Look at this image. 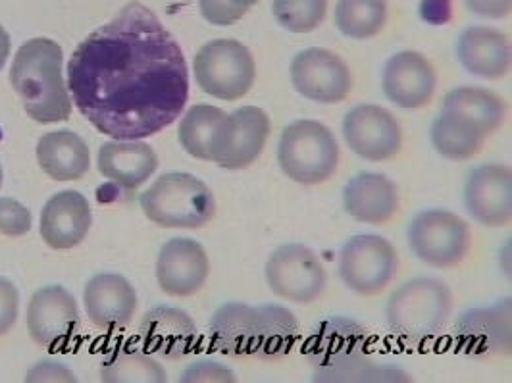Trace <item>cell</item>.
<instances>
[{
  "label": "cell",
  "mask_w": 512,
  "mask_h": 383,
  "mask_svg": "<svg viewBox=\"0 0 512 383\" xmlns=\"http://www.w3.org/2000/svg\"><path fill=\"white\" fill-rule=\"evenodd\" d=\"M68 91L99 133L133 141L180 118L189 72L180 43L160 18L145 4L129 2L74 51Z\"/></svg>",
  "instance_id": "cell-1"
},
{
  "label": "cell",
  "mask_w": 512,
  "mask_h": 383,
  "mask_svg": "<svg viewBox=\"0 0 512 383\" xmlns=\"http://www.w3.org/2000/svg\"><path fill=\"white\" fill-rule=\"evenodd\" d=\"M62 47L45 37L26 41L10 68V83L27 116L37 124H58L72 116V99L62 77Z\"/></svg>",
  "instance_id": "cell-2"
},
{
  "label": "cell",
  "mask_w": 512,
  "mask_h": 383,
  "mask_svg": "<svg viewBox=\"0 0 512 383\" xmlns=\"http://www.w3.org/2000/svg\"><path fill=\"white\" fill-rule=\"evenodd\" d=\"M451 312V289L436 278L420 276L391 293L385 307V322L395 337L418 345L441 335Z\"/></svg>",
  "instance_id": "cell-3"
},
{
  "label": "cell",
  "mask_w": 512,
  "mask_h": 383,
  "mask_svg": "<svg viewBox=\"0 0 512 383\" xmlns=\"http://www.w3.org/2000/svg\"><path fill=\"white\" fill-rule=\"evenodd\" d=\"M139 203L145 216L160 228L197 230L216 216V199L205 181L185 172L160 176Z\"/></svg>",
  "instance_id": "cell-4"
},
{
  "label": "cell",
  "mask_w": 512,
  "mask_h": 383,
  "mask_svg": "<svg viewBox=\"0 0 512 383\" xmlns=\"http://www.w3.org/2000/svg\"><path fill=\"white\" fill-rule=\"evenodd\" d=\"M283 174L301 185L332 178L339 166V145L332 129L316 120H297L283 129L278 145Z\"/></svg>",
  "instance_id": "cell-5"
},
{
  "label": "cell",
  "mask_w": 512,
  "mask_h": 383,
  "mask_svg": "<svg viewBox=\"0 0 512 383\" xmlns=\"http://www.w3.org/2000/svg\"><path fill=\"white\" fill-rule=\"evenodd\" d=\"M193 72L206 95L220 101H237L255 83V58L241 41L216 39L195 54Z\"/></svg>",
  "instance_id": "cell-6"
},
{
  "label": "cell",
  "mask_w": 512,
  "mask_h": 383,
  "mask_svg": "<svg viewBox=\"0 0 512 383\" xmlns=\"http://www.w3.org/2000/svg\"><path fill=\"white\" fill-rule=\"evenodd\" d=\"M410 251L424 264L447 270L459 266L468 255L472 235L468 224L455 212L430 208L418 212L409 226Z\"/></svg>",
  "instance_id": "cell-7"
},
{
  "label": "cell",
  "mask_w": 512,
  "mask_h": 383,
  "mask_svg": "<svg viewBox=\"0 0 512 383\" xmlns=\"http://www.w3.org/2000/svg\"><path fill=\"white\" fill-rule=\"evenodd\" d=\"M397 268V251L382 235H355L339 253V278L353 293L362 297L382 293L395 278Z\"/></svg>",
  "instance_id": "cell-8"
},
{
  "label": "cell",
  "mask_w": 512,
  "mask_h": 383,
  "mask_svg": "<svg viewBox=\"0 0 512 383\" xmlns=\"http://www.w3.org/2000/svg\"><path fill=\"white\" fill-rule=\"evenodd\" d=\"M264 274L274 295L301 305L316 301L328 280L318 255L301 243L278 247L268 258Z\"/></svg>",
  "instance_id": "cell-9"
},
{
  "label": "cell",
  "mask_w": 512,
  "mask_h": 383,
  "mask_svg": "<svg viewBox=\"0 0 512 383\" xmlns=\"http://www.w3.org/2000/svg\"><path fill=\"white\" fill-rule=\"evenodd\" d=\"M270 137V118L258 106H243L226 120L214 135L210 156L224 170H243L262 154Z\"/></svg>",
  "instance_id": "cell-10"
},
{
  "label": "cell",
  "mask_w": 512,
  "mask_h": 383,
  "mask_svg": "<svg viewBox=\"0 0 512 383\" xmlns=\"http://www.w3.org/2000/svg\"><path fill=\"white\" fill-rule=\"evenodd\" d=\"M289 74L295 91L314 103H341L353 87L349 66L328 49L314 47L299 52L291 62Z\"/></svg>",
  "instance_id": "cell-11"
},
{
  "label": "cell",
  "mask_w": 512,
  "mask_h": 383,
  "mask_svg": "<svg viewBox=\"0 0 512 383\" xmlns=\"http://www.w3.org/2000/svg\"><path fill=\"white\" fill-rule=\"evenodd\" d=\"M512 303L501 299L489 307L470 308L455 324V343L470 358L511 357Z\"/></svg>",
  "instance_id": "cell-12"
},
{
  "label": "cell",
  "mask_w": 512,
  "mask_h": 383,
  "mask_svg": "<svg viewBox=\"0 0 512 383\" xmlns=\"http://www.w3.org/2000/svg\"><path fill=\"white\" fill-rule=\"evenodd\" d=\"M343 139L349 149L368 162L395 158L403 147L397 118L378 104H359L343 118Z\"/></svg>",
  "instance_id": "cell-13"
},
{
  "label": "cell",
  "mask_w": 512,
  "mask_h": 383,
  "mask_svg": "<svg viewBox=\"0 0 512 383\" xmlns=\"http://www.w3.org/2000/svg\"><path fill=\"white\" fill-rule=\"evenodd\" d=\"M79 328V310L74 295L62 285L41 287L27 307V332L47 349H56L72 339Z\"/></svg>",
  "instance_id": "cell-14"
},
{
  "label": "cell",
  "mask_w": 512,
  "mask_h": 383,
  "mask_svg": "<svg viewBox=\"0 0 512 383\" xmlns=\"http://www.w3.org/2000/svg\"><path fill=\"white\" fill-rule=\"evenodd\" d=\"M464 205L482 226L501 228L512 218V170L503 164L476 166L464 185Z\"/></svg>",
  "instance_id": "cell-15"
},
{
  "label": "cell",
  "mask_w": 512,
  "mask_h": 383,
  "mask_svg": "<svg viewBox=\"0 0 512 383\" xmlns=\"http://www.w3.org/2000/svg\"><path fill=\"white\" fill-rule=\"evenodd\" d=\"M370 332L353 318L332 316L316 324L305 343V355L316 370H333L366 357Z\"/></svg>",
  "instance_id": "cell-16"
},
{
  "label": "cell",
  "mask_w": 512,
  "mask_h": 383,
  "mask_svg": "<svg viewBox=\"0 0 512 383\" xmlns=\"http://www.w3.org/2000/svg\"><path fill=\"white\" fill-rule=\"evenodd\" d=\"M436 87V68L422 52H397L385 62L382 74L385 97L403 110L426 106L434 99Z\"/></svg>",
  "instance_id": "cell-17"
},
{
  "label": "cell",
  "mask_w": 512,
  "mask_h": 383,
  "mask_svg": "<svg viewBox=\"0 0 512 383\" xmlns=\"http://www.w3.org/2000/svg\"><path fill=\"white\" fill-rule=\"evenodd\" d=\"M210 264L205 247L189 237L170 239L158 255L156 280L170 297H191L203 289Z\"/></svg>",
  "instance_id": "cell-18"
},
{
  "label": "cell",
  "mask_w": 512,
  "mask_h": 383,
  "mask_svg": "<svg viewBox=\"0 0 512 383\" xmlns=\"http://www.w3.org/2000/svg\"><path fill=\"white\" fill-rule=\"evenodd\" d=\"M83 301L89 320L101 330L128 326L137 308V293L122 274L103 272L87 281Z\"/></svg>",
  "instance_id": "cell-19"
},
{
  "label": "cell",
  "mask_w": 512,
  "mask_h": 383,
  "mask_svg": "<svg viewBox=\"0 0 512 383\" xmlns=\"http://www.w3.org/2000/svg\"><path fill=\"white\" fill-rule=\"evenodd\" d=\"M91 206L77 191L52 195L41 212V237L54 251L77 247L91 230Z\"/></svg>",
  "instance_id": "cell-20"
},
{
  "label": "cell",
  "mask_w": 512,
  "mask_h": 383,
  "mask_svg": "<svg viewBox=\"0 0 512 383\" xmlns=\"http://www.w3.org/2000/svg\"><path fill=\"white\" fill-rule=\"evenodd\" d=\"M139 335L149 353L180 360L189 355L197 345V324L181 308H151L139 326Z\"/></svg>",
  "instance_id": "cell-21"
},
{
  "label": "cell",
  "mask_w": 512,
  "mask_h": 383,
  "mask_svg": "<svg viewBox=\"0 0 512 383\" xmlns=\"http://www.w3.org/2000/svg\"><path fill=\"white\" fill-rule=\"evenodd\" d=\"M457 56L468 74L501 79L511 70V41L493 27H466L457 41Z\"/></svg>",
  "instance_id": "cell-22"
},
{
  "label": "cell",
  "mask_w": 512,
  "mask_h": 383,
  "mask_svg": "<svg viewBox=\"0 0 512 383\" xmlns=\"http://www.w3.org/2000/svg\"><path fill=\"white\" fill-rule=\"evenodd\" d=\"M210 343L228 357H255L260 335V308L247 303H226L210 318Z\"/></svg>",
  "instance_id": "cell-23"
},
{
  "label": "cell",
  "mask_w": 512,
  "mask_h": 383,
  "mask_svg": "<svg viewBox=\"0 0 512 383\" xmlns=\"http://www.w3.org/2000/svg\"><path fill=\"white\" fill-rule=\"evenodd\" d=\"M343 206L355 222L380 226L395 216L399 191L385 174L362 172L345 185Z\"/></svg>",
  "instance_id": "cell-24"
},
{
  "label": "cell",
  "mask_w": 512,
  "mask_h": 383,
  "mask_svg": "<svg viewBox=\"0 0 512 383\" xmlns=\"http://www.w3.org/2000/svg\"><path fill=\"white\" fill-rule=\"evenodd\" d=\"M99 172L118 187L133 191L153 178L158 156L153 147L141 139L104 143L97 158Z\"/></svg>",
  "instance_id": "cell-25"
},
{
  "label": "cell",
  "mask_w": 512,
  "mask_h": 383,
  "mask_svg": "<svg viewBox=\"0 0 512 383\" xmlns=\"http://www.w3.org/2000/svg\"><path fill=\"white\" fill-rule=\"evenodd\" d=\"M37 160L41 170L56 181H77L91 168L87 143L74 131H52L39 139Z\"/></svg>",
  "instance_id": "cell-26"
},
{
  "label": "cell",
  "mask_w": 512,
  "mask_h": 383,
  "mask_svg": "<svg viewBox=\"0 0 512 383\" xmlns=\"http://www.w3.org/2000/svg\"><path fill=\"white\" fill-rule=\"evenodd\" d=\"M441 112H451L470 122L484 135L501 128L505 120V101L484 87H457L443 99Z\"/></svg>",
  "instance_id": "cell-27"
},
{
  "label": "cell",
  "mask_w": 512,
  "mask_h": 383,
  "mask_svg": "<svg viewBox=\"0 0 512 383\" xmlns=\"http://www.w3.org/2000/svg\"><path fill=\"white\" fill-rule=\"evenodd\" d=\"M432 145L447 160H470L484 147L486 135L451 112H441L430 129Z\"/></svg>",
  "instance_id": "cell-28"
},
{
  "label": "cell",
  "mask_w": 512,
  "mask_h": 383,
  "mask_svg": "<svg viewBox=\"0 0 512 383\" xmlns=\"http://www.w3.org/2000/svg\"><path fill=\"white\" fill-rule=\"evenodd\" d=\"M260 335L256 345V358L278 360L293 349L299 339V322L289 308L274 303L260 305Z\"/></svg>",
  "instance_id": "cell-29"
},
{
  "label": "cell",
  "mask_w": 512,
  "mask_h": 383,
  "mask_svg": "<svg viewBox=\"0 0 512 383\" xmlns=\"http://www.w3.org/2000/svg\"><path fill=\"white\" fill-rule=\"evenodd\" d=\"M226 112L212 104H195L181 120L178 137L185 153L197 160L212 162L210 147L220 124L226 120Z\"/></svg>",
  "instance_id": "cell-30"
},
{
  "label": "cell",
  "mask_w": 512,
  "mask_h": 383,
  "mask_svg": "<svg viewBox=\"0 0 512 383\" xmlns=\"http://www.w3.org/2000/svg\"><path fill=\"white\" fill-rule=\"evenodd\" d=\"M101 380L108 383H164L166 372L149 353L120 349L104 360Z\"/></svg>",
  "instance_id": "cell-31"
},
{
  "label": "cell",
  "mask_w": 512,
  "mask_h": 383,
  "mask_svg": "<svg viewBox=\"0 0 512 383\" xmlns=\"http://www.w3.org/2000/svg\"><path fill=\"white\" fill-rule=\"evenodd\" d=\"M387 22V0H339L335 26L349 39L376 37Z\"/></svg>",
  "instance_id": "cell-32"
},
{
  "label": "cell",
  "mask_w": 512,
  "mask_h": 383,
  "mask_svg": "<svg viewBox=\"0 0 512 383\" xmlns=\"http://www.w3.org/2000/svg\"><path fill=\"white\" fill-rule=\"evenodd\" d=\"M314 382H410V376L397 366L376 364L366 357H360L333 370H314Z\"/></svg>",
  "instance_id": "cell-33"
},
{
  "label": "cell",
  "mask_w": 512,
  "mask_h": 383,
  "mask_svg": "<svg viewBox=\"0 0 512 383\" xmlns=\"http://www.w3.org/2000/svg\"><path fill=\"white\" fill-rule=\"evenodd\" d=\"M276 22L291 33H310L320 26L328 12V0H274Z\"/></svg>",
  "instance_id": "cell-34"
},
{
  "label": "cell",
  "mask_w": 512,
  "mask_h": 383,
  "mask_svg": "<svg viewBox=\"0 0 512 383\" xmlns=\"http://www.w3.org/2000/svg\"><path fill=\"white\" fill-rule=\"evenodd\" d=\"M258 0H199L201 16L212 26L237 24Z\"/></svg>",
  "instance_id": "cell-35"
},
{
  "label": "cell",
  "mask_w": 512,
  "mask_h": 383,
  "mask_svg": "<svg viewBox=\"0 0 512 383\" xmlns=\"http://www.w3.org/2000/svg\"><path fill=\"white\" fill-rule=\"evenodd\" d=\"M31 231V214L26 206L14 199H0V233L22 237Z\"/></svg>",
  "instance_id": "cell-36"
},
{
  "label": "cell",
  "mask_w": 512,
  "mask_h": 383,
  "mask_svg": "<svg viewBox=\"0 0 512 383\" xmlns=\"http://www.w3.org/2000/svg\"><path fill=\"white\" fill-rule=\"evenodd\" d=\"M180 382L185 383H230L235 382V376L228 366L212 360H203L191 364L180 376Z\"/></svg>",
  "instance_id": "cell-37"
},
{
  "label": "cell",
  "mask_w": 512,
  "mask_h": 383,
  "mask_svg": "<svg viewBox=\"0 0 512 383\" xmlns=\"http://www.w3.org/2000/svg\"><path fill=\"white\" fill-rule=\"evenodd\" d=\"M20 293L16 285L6 278H0V335L10 332L18 320Z\"/></svg>",
  "instance_id": "cell-38"
},
{
  "label": "cell",
  "mask_w": 512,
  "mask_h": 383,
  "mask_svg": "<svg viewBox=\"0 0 512 383\" xmlns=\"http://www.w3.org/2000/svg\"><path fill=\"white\" fill-rule=\"evenodd\" d=\"M27 382H76L72 370L58 362H39L35 364L26 378Z\"/></svg>",
  "instance_id": "cell-39"
},
{
  "label": "cell",
  "mask_w": 512,
  "mask_h": 383,
  "mask_svg": "<svg viewBox=\"0 0 512 383\" xmlns=\"http://www.w3.org/2000/svg\"><path fill=\"white\" fill-rule=\"evenodd\" d=\"M468 10L480 18L501 20L511 14L512 0H464Z\"/></svg>",
  "instance_id": "cell-40"
},
{
  "label": "cell",
  "mask_w": 512,
  "mask_h": 383,
  "mask_svg": "<svg viewBox=\"0 0 512 383\" xmlns=\"http://www.w3.org/2000/svg\"><path fill=\"white\" fill-rule=\"evenodd\" d=\"M10 54V35L4 27L0 26V70L4 68Z\"/></svg>",
  "instance_id": "cell-41"
},
{
  "label": "cell",
  "mask_w": 512,
  "mask_h": 383,
  "mask_svg": "<svg viewBox=\"0 0 512 383\" xmlns=\"http://www.w3.org/2000/svg\"><path fill=\"white\" fill-rule=\"evenodd\" d=\"M0 187H2V166H0Z\"/></svg>",
  "instance_id": "cell-42"
}]
</instances>
